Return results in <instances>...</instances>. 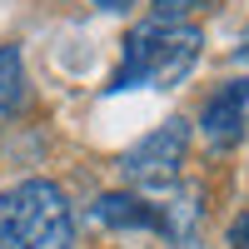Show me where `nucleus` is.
Instances as JSON below:
<instances>
[{
  "instance_id": "obj_11",
  "label": "nucleus",
  "mask_w": 249,
  "mask_h": 249,
  "mask_svg": "<svg viewBox=\"0 0 249 249\" xmlns=\"http://www.w3.org/2000/svg\"><path fill=\"white\" fill-rule=\"evenodd\" d=\"M239 60H249V25H244V35H239V50H234Z\"/></svg>"
},
{
  "instance_id": "obj_10",
  "label": "nucleus",
  "mask_w": 249,
  "mask_h": 249,
  "mask_svg": "<svg viewBox=\"0 0 249 249\" xmlns=\"http://www.w3.org/2000/svg\"><path fill=\"white\" fill-rule=\"evenodd\" d=\"M90 5H100V10H124L130 0H90Z\"/></svg>"
},
{
  "instance_id": "obj_8",
  "label": "nucleus",
  "mask_w": 249,
  "mask_h": 249,
  "mask_svg": "<svg viewBox=\"0 0 249 249\" xmlns=\"http://www.w3.org/2000/svg\"><path fill=\"white\" fill-rule=\"evenodd\" d=\"M204 5H214V0H155V20H164V25H179L184 15H195Z\"/></svg>"
},
{
  "instance_id": "obj_5",
  "label": "nucleus",
  "mask_w": 249,
  "mask_h": 249,
  "mask_svg": "<svg viewBox=\"0 0 249 249\" xmlns=\"http://www.w3.org/2000/svg\"><path fill=\"white\" fill-rule=\"evenodd\" d=\"M204 195H199V184H179V190L160 204V234H170L179 249H195V239H199V214H204V204H199Z\"/></svg>"
},
{
  "instance_id": "obj_2",
  "label": "nucleus",
  "mask_w": 249,
  "mask_h": 249,
  "mask_svg": "<svg viewBox=\"0 0 249 249\" xmlns=\"http://www.w3.org/2000/svg\"><path fill=\"white\" fill-rule=\"evenodd\" d=\"M75 219L50 179H25L0 199V249H70Z\"/></svg>"
},
{
  "instance_id": "obj_7",
  "label": "nucleus",
  "mask_w": 249,
  "mask_h": 249,
  "mask_svg": "<svg viewBox=\"0 0 249 249\" xmlns=\"http://www.w3.org/2000/svg\"><path fill=\"white\" fill-rule=\"evenodd\" d=\"M20 100H25V70H20V50L15 45H0V124H5Z\"/></svg>"
},
{
  "instance_id": "obj_6",
  "label": "nucleus",
  "mask_w": 249,
  "mask_h": 249,
  "mask_svg": "<svg viewBox=\"0 0 249 249\" xmlns=\"http://www.w3.org/2000/svg\"><path fill=\"white\" fill-rule=\"evenodd\" d=\"M90 214L100 224H110V230H160V214L155 204H144L135 195H100L90 204Z\"/></svg>"
},
{
  "instance_id": "obj_4",
  "label": "nucleus",
  "mask_w": 249,
  "mask_h": 249,
  "mask_svg": "<svg viewBox=\"0 0 249 249\" xmlns=\"http://www.w3.org/2000/svg\"><path fill=\"white\" fill-rule=\"evenodd\" d=\"M244 110H249V80H230L204 100V140L214 150H230L244 140Z\"/></svg>"
},
{
  "instance_id": "obj_1",
  "label": "nucleus",
  "mask_w": 249,
  "mask_h": 249,
  "mask_svg": "<svg viewBox=\"0 0 249 249\" xmlns=\"http://www.w3.org/2000/svg\"><path fill=\"white\" fill-rule=\"evenodd\" d=\"M199 60V30L195 25H164V20H144L124 40V60L110 80V90H135V85H155L170 90Z\"/></svg>"
},
{
  "instance_id": "obj_3",
  "label": "nucleus",
  "mask_w": 249,
  "mask_h": 249,
  "mask_svg": "<svg viewBox=\"0 0 249 249\" xmlns=\"http://www.w3.org/2000/svg\"><path fill=\"white\" fill-rule=\"evenodd\" d=\"M184 144H190V124L184 120H164L160 130H150L135 150H124L120 175L130 184H170L184 164Z\"/></svg>"
},
{
  "instance_id": "obj_9",
  "label": "nucleus",
  "mask_w": 249,
  "mask_h": 249,
  "mask_svg": "<svg viewBox=\"0 0 249 249\" xmlns=\"http://www.w3.org/2000/svg\"><path fill=\"white\" fill-rule=\"evenodd\" d=\"M230 249H249V214H239L230 224Z\"/></svg>"
}]
</instances>
